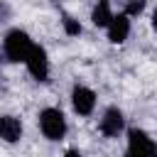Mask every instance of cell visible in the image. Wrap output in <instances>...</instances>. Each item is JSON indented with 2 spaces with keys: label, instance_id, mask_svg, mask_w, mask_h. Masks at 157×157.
<instances>
[{
  "label": "cell",
  "instance_id": "1",
  "mask_svg": "<svg viewBox=\"0 0 157 157\" xmlns=\"http://www.w3.org/2000/svg\"><path fill=\"white\" fill-rule=\"evenodd\" d=\"M32 44H34V42H32V37H29L25 29H20V27L10 29V32L2 37V52H5V59L12 61V64H25V59H27Z\"/></svg>",
  "mask_w": 157,
  "mask_h": 157
},
{
  "label": "cell",
  "instance_id": "2",
  "mask_svg": "<svg viewBox=\"0 0 157 157\" xmlns=\"http://www.w3.org/2000/svg\"><path fill=\"white\" fill-rule=\"evenodd\" d=\"M37 123H39V130L47 140L59 142V140L66 137L69 125H66V115L59 108H42L39 115H37Z\"/></svg>",
  "mask_w": 157,
  "mask_h": 157
},
{
  "label": "cell",
  "instance_id": "3",
  "mask_svg": "<svg viewBox=\"0 0 157 157\" xmlns=\"http://www.w3.org/2000/svg\"><path fill=\"white\" fill-rule=\"evenodd\" d=\"M25 66L34 81H39V83L49 81V54L42 44H32V49L25 59Z\"/></svg>",
  "mask_w": 157,
  "mask_h": 157
},
{
  "label": "cell",
  "instance_id": "4",
  "mask_svg": "<svg viewBox=\"0 0 157 157\" xmlns=\"http://www.w3.org/2000/svg\"><path fill=\"white\" fill-rule=\"evenodd\" d=\"M98 130L103 137L113 140V137H120L125 132V115L118 105H108L101 115V123H98Z\"/></svg>",
  "mask_w": 157,
  "mask_h": 157
},
{
  "label": "cell",
  "instance_id": "5",
  "mask_svg": "<svg viewBox=\"0 0 157 157\" xmlns=\"http://www.w3.org/2000/svg\"><path fill=\"white\" fill-rule=\"evenodd\" d=\"M128 147L125 152L132 155V157H140V155H157V142L140 128H128Z\"/></svg>",
  "mask_w": 157,
  "mask_h": 157
},
{
  "label": "cell",
  "instance_id": "6",
  "mask_svg": "<svg viewBox=\"0 0 157 157\" xmlns=\"http://www.w3.org/2000/svg\"><path fill=\"white\" fill-rule=\"evenodd\" d=\"M71 108H74L76 115L88 118V115L96 110V93H93L88 86L76 83V86L71 88Z\"/></svg>",
  "mask_w": 157,
  "mask_h": 157
},
{
  "label": "cell",
  "instance_id": "7",
  "mask_svg": "<svg viewBox=\"0 0 157 157\" xmlns=\"http://www.w3.org/2000/svg\"><path fill=\"white\" fill-rule=\"evenodd\" d=\"M105 34H108L110 44H123L128 39V34H130V15H125V12L113 15V20L105 27Z\"/></svg>",
  "mask_w": 157,
  "mask_h": 157
},
{
  "label": "cell",
  "instance_id": "8",
  "mask_svg": "<svg viewBox=\"0 0 157 157\" xmlns=\"http://www.w3.org/2000/svg\"><path fill=\"white\" fill-rule=\"evenodd\" d=\"M22 132H25V125H22V120L17 115H10V113L0 115V140L2 142H10V145L20 142Z\"/></svg>",
  "mask_w": 157,
  "mask_h": 157
},
{
  "label": "cell",
  "instance_id": "9",
  "mask_svg": "<svg viewBox=\"0 0 157 157\" xmlns=\"http://www.w3.org/2000/svg\"><path fill=\"white\" fill-rule=\"evenodd\" d=\"M113 7H110V0H96V5H93V10H91V22H93V27H108V22L113 20Z\"/></svg>",
  "mask_w": 157,
  "mask_h": 157
},
{
  "label": "cell",
  "instance_id": "10",
  "mask_svg": "<svg viewBox=\"0 0 157 157\" xmlns=\"http://www.w3.org/2000/svg\"><path fill=\"white\" fill-rule=\"evenodd\" d=\"M61 25H64V32H66L69 37H78V34H81V22L74 20L71 15H64V17H61Z\"/></svg>",
  "mask_w": 157,
  "mask_h": 157
},
{
  "label": "cell",
  "instance_id": "11",
  "mask_svg": "<svg viewBox=\"0 0 157 157\" xmlns=\"http://www.w3.org/2000/svg\"><path fill=\"white\" fill-rule=\"evenodd\" d=\"M142 10H145V0H128L123 12L130 17H137V15H142Z\"/></svg>",
  "mask_w": 157,
  "mask_h": 157
},
{
  "label": "cell",
  "instance_id": "12",
  "mask_svg": "<svg viewBox=\"0 0 157 157\" xmlns=\"http://www.w3.org/2000/svg\"><path fill=\"white\" fill-rule=\"evenodd\" d=\"M10 15H12L10 5H7L5 0H0V22H7V20H10Z\"/></svg>",
  "mask_w": 157,
  "mask_h": 157
},
{
  "label": "cell",
  "instance_id": "13",
  "mask_svg": "<svg viewBox=\"0 0 157 157\" xmlns=\"http://www.w3.org/2000/svg\"><path fill=\"white\" fill-rule=\"evenodd\" d=\"M152 29H155V32H157V10H155V12H152Z\"/></svg>",
  "mask_w": 157,
  "mask_h": 157
},
{
  "label": "cell",
  "instance_id": "14",
  "mask_svg": "<svg viewBox=\"0 0 157 157\" xmlns=\"http://www.w3.org/2000/svg\"><path fill=\"white\" fill-rule=\"evenodd\" d=\"M2 61H7V59H5V52H0V66H2Z\"/></svg>",
  "mask_w": 157,
  "mask_h": 157
}]
</instances>
